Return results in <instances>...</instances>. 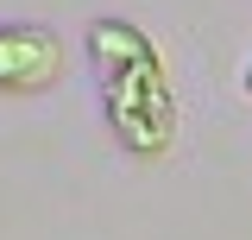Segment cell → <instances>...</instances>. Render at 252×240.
I'll return each mask as SVG.
<instances>
[{
  "instance_id": "obj_3",
  "label": "cell",
  "mask_w": 252,
  "mask_h": 240,
  "mask_svg": "<svg viewBox=\"0 0 252 240\" xmlns=\"http://www.w3.org/2000/svg\"><path fill=\"white\" fill-rule=\"evenodd\" d=\"M246 95H252V63H246Z\"/></svg>"
},
{
  "instance_id": "obj_2",
  "label": "cell",
  "mask_w": 252,
  "mask_h": 240,
  "mask_svg": "<svg viewBox=\"0 0 252 240\" xmlns=\"http://www.w3.org/2000/svg\"><path fill=\"white\" fill-rule=\"evenodd\" d=\"M63 76V38L51 26H0V95H38Z\"/></svg>"
},
{
  "instance_id": "obj_1",
  "label": "cell",
  "mask_w": 252,
  "mask_h": 240,
  "mask_svg": "<svg viewBox=\"0 0 252 240\" xmlns=\"http://www.w3.org/2000/svg\"><path fill=\"white\" fill-rule=\"evenodd\" d=\"M89 63L114 139L132 158L158 164L177 146V89H170V70H164V51L152 44V32L101 13L89 26Z\"/></svg>"
}]
</instances>
